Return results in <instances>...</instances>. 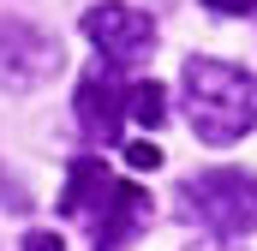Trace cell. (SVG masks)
Wrapping results in <instances>:
<instances>
[{
    "instance_id": "cell-1",
    "label": "cell",
    "mask_w": 257,
    "mask_h": 251,
    "mask_svg": "<svg viewBox=\"0 0 257 251\" xmlns=\"http://www.w3.org/2000/svg\"><path fill=\"white\" fill-rule=\"evenodd\" d=\"M60 215H84L90 221V245L96 251H126L144 227H150V191L108 174L96 156H78L66 168Z\"/></svg>"
},
{
    "instance_id": "cell-2",
    "label": "cell",
    "mask_w": 257,
    "mask_h": 251,
    "mask_svg": "<svg viewBox=\"0 0 257 251\" xmlns=\"http://www.w3.org/2000/svg\"><path fill=\"white\" fill-rule=\"evenodd\" d=\"M180 102H186V120L203 144H239L257 126V78L239 72L227 60H186L180 72Z\"/></svg>"
},
{
    "instance_id": "cell-4",
    "label": "cell",
    "mask_w": 257,
    "mask_h": 251,
    "mask_svg": "<svg viewBox=\"0 0 257 251\" xmlns=\"http://www.w3.org/2000/svg\"><path fill=\"white\" fill-rule=\"evenodd\" d=\"M132 96H138V84L120 78V66L96 60L84 78H78V96H72V108H78V132L90 138V144H114L120 138V126L132 120Z\"/></svg>"
},
{
    "instance_id": "cell-3",
    "label": "cell",
    "mask_w": 257,
    "mask_h": 251,
    "mask_svg": "<svg viewBox=\"0 0 257 251\" xmlns=\"http://www.w3.org/2000/svg\"><path fill=\"white\" fill-rule=\"evenodd\" d=\"M174 209H180V221H192L215 239H245V233H257V174L203 168L174 186Z\"/></svg>"
},
{
    "instance_id": "cell-6",
    "label": "cell",
    "mask_w": 257,
    "mask_h": 251,
    "mask_svg": "<svg viewBox=\"0 0 257 251\" xmlns=\"http://www.w3.org/2000/svg\"><path fill=\"white\" fill-rule=\"evenodd\" d=\"M84 36L96 42V54L108 66H138V60H150V48H156V24L138 6H120V0L90 6L84 12Z\"/></svg>"
},
{
    "instance_id": "cell-11",
    "label": "cell",
    "mask_w": 257,
    "mask_h": 251,
    "mask_svg": "<svg viewBox=\"0 0 257 251\" xmlns=\"http://www.w3.org/2000/svg\"><path fill=\"white\" fill-rule=\"evenodd\" d=\"M192 251H221V245H192Z\"/></svg>"
},
{
    "instance_id": "cell-5",
    "label": "cell",
    "mask_w": 257,
    "mask_h": 251,
    "mask_svg": "<svg viewBox=\"0 0 257 251\" xmlns=\"http://www.w3.org/2000/svg\"><path fill=\"white\" fill-rule=\"evenodd\" d=\"M60 66V36L30 24V18H0V84L6 90H36Z\"/></svg>"
},
{
    "instance_id": "cell-7",
    "label": "cell",
    "mask_w": 257,
    "mask_h": 251,
    "mask_svg": "<svg viewBox=\"0 0 257 251\" xmlns=\"http://www.w3.org/2000/svg\"><path fill=\"white\" fill-rule=\"evenodd\" d=\"M132 120L156 132V126L168 120V90H162V84H138V96H132Z\"/></svg>"
},
{
    "instance_id": "cell-8",
    "label": "cell",
    "mask_w": 257,
    "mask_h": 251,
    "mask_svg": "<svg viewBox=\"0 0 257 251\" xmlns=\"http://www.w3.org/2000/svg\"><path fill=\"white\" fill-rule=\"evenodd\" d=\"M126 162L132 168H162V150L156 144H126Z\"/></svg>"
},
{
    "instance_id": "cell-10",
    "label": "cell",
    "mask_w": 257,
    "mask_h": 251,
    "mask_svg": "<svg viewBox=\"0 0 257 251\" xmlns=\"http://www.w3.org/2000/svg\"><path fill=\"white\" fill-rule=\"evenodd\" d=\"M209 12H257V0H203Z\"/></svg>"
},
{
    "instance_id": "cell-9",
    "label": "cell",
    "mask_w": 257,
    "mask_h": 251,
    "mask_svg": "<svg viewBox=\"0 0 257 251\" xmlns=\"http://www.w3.org/2000/svg\"><path fill=\"white\" fill-rule=\"evenodd\" d=\"M24 251H66L60 233H24Z\"/></svg>"
}]
</instances>
